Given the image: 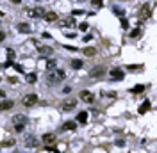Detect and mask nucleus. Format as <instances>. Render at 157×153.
Segmentation results:
<instances>
[{
    "label": "nucleus",
    "mask_w": 157,
    "mask_h": 153,
    "mask_svg": "<svg viewBox=\"0 0 157 153\" xmlns=\"http://www.w3.org/2000/svg\"><path fill=\"white\" fill-rule=\"evenodd\" d=\"M0 16H4V12H2V11H0Z\"/></svg>",
    "instance_id": "36"
},
{
    "label": "nucleus",
    "mask_w": 157,
    "mask_h": 153,
    "mask_svg": "<svg viewBox=\"0 0 157 153\" xmlns=\"http://www.w3.org/2000/svg\"><path fill=\"white\" fill-rule=\"evenodd\" d=\"M75 107H77V98H64L63 103H61V109H63L64 112L73 110Z\"/></svg>",
    "instance_id": "2"
},
{
    "label": "nucleus",
    "mask_w": 157,
    "mask_h": 153,
    "mask_svg": "<svg viewBox=\"0 0 157 153\" xmlns=\"http://www.w3.org/2000/svg\"><path fill=\"white\" fill-rule=\"evenodd\" d=\"M18 30L22 32V34H29V32H30V27H29L27 23H20V25H18Z\"/></svg>",
    "instance_id": "13"
},
{
    "label": "nucleus",
    "mask_w": 157,
    "mask_h": 153,
    "mask_svg": "<svg viewBox=\"0 0 157 153\" xmlns=\"http://www.w3.org/2000/svg\"><path fill=\"white\" fill-rule=\"evenodd\" d=\"M45 20H46V22H56V20H57V14H56V12H45V16H43Z\"/></svg>",
    "instance_id": "12"
},
{
    "label": "nucleus",
    "mask_w": 157,
    "mask_h": 153,
    "mask_svg": "<svg viewBox=\"0 0 157 153\" xmlns=\"http://www.w3.org/2000/svg\"><path fill=\"white\" fill-rule=\"evenodd\" d=\"M13 105L15 103H13L11 100H4V102L0 103V110H9V109H13Z\"/></svg>",
    "instance_id": "11"
},
{
    "label": "nucleus",
    "mask_w": 157,
    "mask_h": 153,
    "mask_svg": "<svg viewBox=\"0 0 157 153\" xmlns=\"http://www.w3.org/2000/svg\"><path fill=\"white\" fill-rule=\"evenodd\" d=\"M111 77L121 80V78H123V71H120V70H111Z\"/></svg>",
    "instance_id": "14"
},
{
    "label": "nucleus",
    "mask_w": 157,
    "mask_h": 153,
    "mask_svg": "<svg viewBox=\"0 0 157 153\" xmlns=\"http://www.w3.org/2000/svg\"><path fill=\"white\" fill-rule=\"evenodd\" d=\"M87 27H89V25L84 22V23H80V27H79V29H80V30H87Z\"/></svg>",
    "instance_id": "28"
},
{
    "label": "nucleus",
    "mask_w": 157,
    "mask_h": 153,
    "mask_svg": "<svg viewBox=\"0 0 157 153\" xmlns=\"http://www.w3.org/2000/svg\"><path fill=\"white\" fill-rule=\"evenodd\" d=\"M91 4L95 7H102V5H104V0H91Z\"/></svg>",
    "instance_id": "22"
},
{
    "label": "nucleus",
    "mask_w": 157,
    "mask_h": 153,
    "mask_svg": "<svg viewBox=\"0 0 157 153\" xmlns=\"http://www.w3.org/2000/svg\"><path fill=\"white\" fill-rule=\"evenodd\" d=\"M13 123H15V125H25V123H27V116H23V114H16L15 118H13Z\"/></svg>",
    "instance_id": "9"
},
{
    "label": "nucleus",
    "mask_w": 157,
    "mask_h": 153,
    "mask_svg": "<svg viewBox=\"0 0 157 153\" xmlns=\"http://www.w3.org/2000/svg\"><path fill=\"white\" fill-rule=\"evenodd\" d=\"M59 25H61V27H75V18L70 16V18H66V20H61Z\"/></svg>",
    "instance_id": "7"
},
{
    "label": "nucleus",
    "mask_w": 157,
    "mask_h": 153,
    "mask_svg": "<svg viewBox=\"0 0 157 153\" xmlns=\"http://www.w3.org/2000/svg\"><path fill=\"white\" fill-rule=\"evenodd\" d=\"M27 82H29V84H34V82H36V75H34V73L27 75Z\"/></svg>",
    "instance_id": "21"
},
{
    "label": "nucleus",
    "mask_w": 157,
    "mask_h": 153,
    "mask_svg": "<svg viewBox=\"0 0 157 153\" xmlns=\"http://www.w3.org/2000/svg\"><path fill=\"white\" fill-rule=\"evenodd\" d=\"M39 142L36 141V137H34V135H29V137L25 139V146H27V148H36Z\"/></svg>",
    "instance_id": "8"
},
{
    "label": "nucleus",
    "mask_w": 157,
    "mask_h": 153,
    "mask_svg": "<svg viewBox=\"0 0 157 153\" xmlns=\"http://www.w3.org/2000/svg\"><path fill=\"white\" fill-rule=\"evenodd\" d=\"M80 100H84V102H87V103H93L95 96H93L91 91H82V93H80Z\"/></svg>",
    "instance_id": "5"
},
{
    "label": "nucleus",
    "mask_w": 157,
    "mask_h": 153,
    "mask_svg": "<svg viewBox=\"0 0 157 153\" xmlns=\"http://www.w3.org/2000/svg\"><path fill=\"white\" fill-rule=\"evenodd\" d=\"M141 91H145V85H136L132 89V93H141Z\"/></svg>",
    "instance_id": "24"
},
{
    "label": "nucleus",
    "mask_w": 157,
    "mask_h": 153,
    "mask_svg": "<svg viewBox=\"0 0 157 153\" xmlns=\"http://www.w3.org/2000/svg\"><path fill=\"white\" fill-rule=\"evenodd\" d=\"M15 70H16V71H20V73H23V68H22L20 64H15Z\"/></svg>",
    "instance_id": "31"
},
{
    "label": "nucleus",
    "mask_w": 157,
    "mask_h": 153,
    "mask_svg": "<svg viewBox=\"0 0 157 153\" xmlns=\"http://www.w3.org/2000/svg\"><path fill=\"white\" fill-rule=\"evenodd\" d=\"M23 128H25V125H15V130L16 132H23Z\"/></svg>",
    "instance_id": "25"
},
{
    "label": "nucleus",
    "mask_w": 157,
    "mask_h": 153,
    "mask_svg": "<svg viewBox=\"0 0 157 153\" xmlns=\"http://www.w3.org/2000/svg\"><path fill=\"white\" fill-rule=\"evenodd\" d=\"M25 12H27V14H29V16H32V18H36V16H34V9H27Z\"/></svg>",
    "instance_id": "30"
},
{
    "label": "nucleus",
    "mask_w": 157,
    "mask_h": 153,
    "mask_svg": "<svg viewBox=\"0 0 157 153\" xmlns=\"http://www.w3.org/2000/svg\"><path fill=\"white\" fill-rule=\"evenodd\" d=\"M63 128L64 130H75V128H77V123H75V121H66Z\"/></svg>",
    "instance_id": "15"
},
{
    "label": "nucleus",
    "mask_w": 157,
    "mask_h": 153,
    "mask_svg": "<svg viewBox=\"0 0 157 153\" xmlns=\"http://www.w3.org/2000/svg\"><path fill=\"white\" fill-rule=\"evenodd\" d=\"M148 109H150V102L146 100V102L139 107V114H145V112H148Z\"/></svg>",
    "instance_id": "18"
},
{
    "label": "nucleus",
    "mask_w": 157,
    "mask_h": 153,
    "mask_svg": "<svg viewBox=\"0 0 157 153\" xmlns=\"http://www.w3.org/2000/svg\"><path fill=\"white\" fill-rule=\"evenodd\" d=\"M52 48H50V46H41V45H39V54H41L43 57H46V55H52Z\"/></svg>",
    "instance_id": "10"
},
{
    "label": "nucleus",
    "mask_w": 157,
    "mask_h": 153,
    "mask_svg": "<svg viewBox=\"0 0 157 153\" xmlns=\"http://www.w3.org/2000/svg\"><path fill=\"white\" fill-rule=\"evenodd\" d=\"M56 66H57V62H56V59H48L46 61V70H56Z\"/></svg>",
    "instance_id": "16"
},
{
    "label": "nucleus",
    "mask_w": 157,
    "mask_h": 153,
    "mask_svg": "<svg viewBox=\"0 0 157 153\" xmlns=\"http://www.w3.org/2000/svg\"><path fill=\"white\" fill-rule=\"evenodd\" d=\"M11 2H13V4H20V2H22V0H11Z\"/></svg>",
    "instance_id": "35"
},
{
    "label": "nucleus",
    "mask_w": 157,
    "mask_h": 153,
    "mask_svg": "<svg viewBox=\"0 0 157 153\" xmlns=\"http://www.w3.org/2000/svg\"><path fill=\"white\" fill-rule=\"evenodd\" d=\"M77 121H79V123H86V121H87V112H79Z\"/></svg>",
    "instance_id": "17"
},
{
    "label": "nucleus",
    "mask_w": 157,
    "mask_h": 153,
    "mask_svg": "<svg viewBox=\"0 0 157 153\" xmlns=\"http://www.w3.org/2000/svg\"><path fill=\"white\" fill-rule=\"evenodd\" d=\"M64 77H66L64 71H61V70H50L48 73H46V82H48V84H57L61 80H64Z\"/></svg>",
    "instance_id": "1"
},
{
    "label": "nucleus",
    "mask_w": 157,
    "mask_h": 153,
    "mask_svg": "<svg viewBox=\"0 0 157 153\" xmlns=\"http://www.w3.org/2000/svg\"><path fill=\"white\" fill-rule=\"evenodd\" d=\"M141 34V29H134L132 32H131V37H138Z\"/></svg>",
    "instance_id": "23"
},
{
    "label": "nucleus",
    "mask_w": 157,
    "mask_h": 153,
    "mask_svg": "<svg viewBox=\"0 0 157 153\" xmlns=\"http://www.w3.org/2000/svg\"><path fill=\"white\" fill-rule=\"evenodd\" d=\"M121 27H123V29H129V22H127L125 18H121Z\"/></svg>",
    "instance_id": "26"
},
{
    "label": "nucleus",
    "mask_w": 157,
    "mask_h": 153,
    "mask_svg": "<svg viewBox=\"0 0 157 153\" xmlns=\"http://www.w3.org/2000/svg\"><path fill=\"white\" fill-rule=\"evenodd\" d=\"M13 144H15V141H5L2 146H13Z\"/></svg>",
    "instance_id": "32"
},
{
    "label": "nucleus",
    "mask_w": 157,
    "mask_h": 153,
    "mask_svg": "<svg viewBox=\"0 0 157 153\" xmlns=\"http://www.w3.org/2000/svg\"><path fill=\"white\" fill-rule=\"evenodd\" d=\"M0 80H2V77H0Z\"/></svg>",
    "instance_id": "37"
},
{
    "label": "nucleus",
    "mask_w": 157,
    "mask_h": 153,
    "mask_svg": "<svg viewBox=\"0 0 157 153\" xmlns=\"http://www.w3.org/2000/svg\"><path fill=\"white\" fill-rule=\"evenodd\" d=\"M79 14H84V11H80V9H75V11H73V16H79Z\"/></svg>",
    "instance_id": "29"
},
{
    "label": "nucleus",
    "mask_w": 157,
    "mask_h": 153,
    "mask_svg": "<svg viewBox=\"0 0 157 153\" xmlns=\"http://www.w3.org/2000/svg\"><path fill=\"white\" fill-rule=\"evenodd\" d=\"M38 102V95H25L22 98V103L25 105V107H30V105H34Z\"/></svg>",
    "instance_id": "3"
},
{
    "label": "nucleus",
    "mask_w": 157,
    "mask_h": 153,
    "mask_svg": "<svg viewBox=\"0 0 157 153\" xmlns=\"http://www.w3.org/2000/svg\"><path fill=\"white\" fill-rule=\"evenodd\" d=\"M72 66L75 70H80L82 68V61H80V59H75V61H72Z\"/></svg>",
    "instance_id": "20"
},
{
    "label": "nucleus",
    "mask_w": 157,
    "mask_h": 153,
    "mask_svg": "<svg viewBox=\"0 0 157 153\" xmlns=\"http://www.w3.org/2000/svg\"><path fill=\"white\" fill-rule=\"evenodd\" d=\"M104 71H105L104 66H95V68L89 71V77H100V75H104Z\"/></svg>",
    "instance_id": "6"
},
{
    "label": "nucleus",
    "mask_w": 157,
    "mask_h": 153,
    "mask_svg": "<svg viewBox=\"0 0 157 153\" xmlns=\"http://www.w3.org/2000/svg\"><path fill=\"white\" fill-rule=\"evenodd\" d=\"M43 142H45V146H54V142H56V134H45Z\"/></svg>",
    "instance_id": "4"
},
{
    "label": "nucleus",
    "mask_w": 157,
    "mask_h": 153,
    "mask_svg": "<svg viewBox=\"0 0 157 153\" xmlns=\"http://www.w3.org/2000/svg\"><path fill=\"white\" fill-rule=\"evenodd\" d=\"M4 96H5V93H4L2 89H0V98H4Z\"/></svg>",
    "instance_id": "34"
},
{
    "label": "nucleus",
    "mask_w": 157,
    "mask_h": 153,
    "mask_svg": "<svg viewBox=\"0 0 157 153\" xmlns=\"http://www.w3.org/2000/svg\"><path fill=\"white\" fill-rule=\"evenodd\" d=\"M84 54L87 57H93L95 54H97V48H91V46H89V48H84Z\"/></svg>",
    "instance_id": "19"
},
{
    "label": "nucleus",
    "mask_w": 157,
    "mask_h": 153,
    "mask_svg": "<svg viewBox=\"0 0 157 153\" xmlns=\"http://www.w3.org/2000/svg\"><path fill=\"white\" fill-rule=\"evenodd\" d=\"M114 12H116L120 18H123V11H121V9H116V7H114Z\"/></svg>",
    "instance_id": "27"
},
{
    "label": "nucleus",
    "mask_w": 157,
    "mask_h": 153,
    "mask_svg": "<svg viewBox=\"0 0 157 153\" xmlns=\"http://www.w3.org/2000/svg\"><path fill=\"white\" fill-rule=\"evenodd\" d=\"M4 39H5V32L0 30V41H4Z\"/></svg>",
    "instance_id": "33"
}]
</instances>
